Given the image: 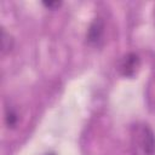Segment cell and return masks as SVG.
Instances as JSON below:
<instances>
[{
  "mask_svg": "<svg viewBox=\"0 0 155 155\" xmlns=\"http://www.w3.org/2000/svg\"><path fill=\"white\" fill-rule=\"evenodd\" d=\"M132 148L134 155H155V133L150 126L137 124L132 127Z\"/></svg>",
  "mask_w": 155,
  "mask_h": 155,
  "instance_id": "6da1fadb",
  "label": "cell"
},
{
  "mask_svg": "<svg viewBox=\"0 0 155 155\" xmlns=\"http://www.w3.org/2000/svg\"><path fill=\"white\" fill-rule=\"evenodd\" d=\"M139 67V57L136 53H128L126 54L121 63H120V70L122 75L125 76H133Z\"/></svg>",
  "mask_w": 155,
  "mask_h": 155,
  "instance_id": "7a4b0ae2",
  "label": "cell"
},
{
  "mask_svg": "<svg viewBox=\"0 0 155 155\" xmlns=\"http://www.w3.org/2000/svg\"><path fill=\"white\" fill-rule=\"evenodd\" d=\"M104 24L101 18H96L88 27L87 30V41L90 44H98L103 36Z\"/></svg>",
  "mask_w": 155,
  "mask_h": 155,
  "instance_id": "3957f363",
  "label": "cell"
},
{
  "mask_svg": "<svg viewBox=\"0 0 155 155\" xmlns=\"http://www.w3.org/2000/svg\"><path fill=\"white\" fill-rule=\"evenodd\" d=\"M5 121H6V125L8 127L16 126V124L18 121V116H17L16 111L12 110V109H7L6 110V114H5Z\"/></svg>",
  "mask_w": 155,
  "mask_h": 155,
  "instance_id": "277c9868",
  "label": "cell"
},
{
  "mask_svg": "<svg viewBox=\"0 0 155 155\" xmlns=\"http://www.w3.org/2000/svg\"><path fill=\"white\" fill-rule=\"evenodd\" d=\"M1 47H2V52H6V51L11 50V47H12V39L10 38L8 34H6V31L4 29L1 33Z\"/></svg>",
  "mask_w": 155,
  "mask_h": 155,
  "instance_id": "5b68a950",
  "label": "cell"
},
{
  "mask_svg": "<svg viewBox=\"0 0 155 155\" xmlns=\"http://www.w3.org/2000/svg\"><path fill=\"white\" fill-rule=\"evenodd\" d=\"M42 4H44V6H46L48 8H56V7H58L61 5L59 1H44Z\"/></svg>",
  "mask_w": 155,
  "mask_h": 155,
  "instance_id": "8992f818",
  "label": "cell"
},
{
  "mask_svg": "<svg viewBox=\"0 0 155 155\" xmlns=\"http://www.w3.org/2000/svg\"><path fill=\"white\" fill-rule=\"evenodd\" d=\"M46 155H56V154H53V153H50V154H46Z\"/></svg>",
  "mask_w": 155,
  "mask_h": 155,
  "instance_id": "52a82bcc",
  "label": "cell"
}]
</instances>
